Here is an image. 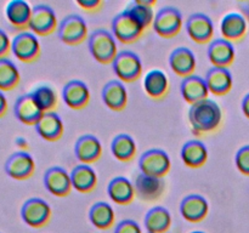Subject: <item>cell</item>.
Segmentation results:
<instances>
[{
    "instance_id": "obj_1",
    "label": "cell",
    "mask_w": 249,
    "mask_h": 233,
    "mask_svg": "<svg viewBox=\"0 0 249 233\" xmlns=\"http://www.w3.org/2000/svg\"><path fill=\"white\" fill-rule=\"evenodd\" d=\"M187 116L195 133H206L215 131L220 126L223 112L214 100L206 99L191 104Z\"/></svg>"
},
{
    "instance_id": "obj_2",
    "label": "cell",
    "mask_w": 249,
    "mask_h": 233,
    "mask_svg": "<svg viewBox=\"0 0 249 233\" xmlns=\"http://www.w3.org/2000/svg\"><path fill=\"white\" fill-rule=\"evenodd\" d=\"M88 46L92 57L102 65L113 62L118 53L116 38L111 32L104 28L95 29L90 33Z\"/></svg>"
},
{
    "instance_id": "obj_3",
    "label": "cell",
    "mask_w": 249,
    "mask_h": 233,
    "mask_svg": "<svg viewBox=\"0 0 249 233\" xmlns=\"http://www.w3.org/2000/svg\"><path fill=\"white\" fill-rule=\"evenodd\" d=\"M145 29V27L125 10L119 12L112 19V34L123 44L136 41Z\"/></svg>"
},
{
    "instance_id": "obj_4",
    "label": "cell",
    "mask_w": 249,
    "mask_h": 233,
    "mask_svg": "<svg viewBox=\"0 0 249 233\" xmlns=\"http://www.w3.org/2000/svg\"><path fill=\"white\" fill-rule=\"evenodd\" d=\"M112 68L121 82L131 83L140 78L142 73V62L138 53L123 50L117 53L112 62Z\"/></svg>"
},
{
    "instance_id": "obj_5",
    "label": "cell",
    "mask_w": 249,
    "mask_h": 233,
    "mask_svg": "<svg viewBox=\"0 0 249 233\" xmlns=\"http://www.w3.org/2000/svg\"><path fill=\"white\" fill-rule=\"evenodd\" d=\"M182 15L179 9L174 6H164L158 10L153 19V29L162 38H173L181 31Z\"/></svg>"
},
{
    "instance_id": "obj_6",
    "label": "cell",
    "mask_w": 249,
    "mask_h": 233,
    "mask_svg": "<svg viewBox=\"0 0 249 233\" xmlns=\"http://www.w3.org/2000/svg\"><path fill=\"white\" fill-rule=\"evenodd\" d=\"M170 157L165 150L152 148L139 158V169L142 174L155 177H164L170 170Z\"/></svg>"
},
{
    "instance_id": "obj_7",
    "label": "cell",
    "mask_w": 249,
    "mask_h": 233,
    "mask_svg": "<svg viewBox=\"0 0 249 233\" xmlns=\"http://www.w3.org/2000/svg\"><path fill=\"white\" fill-rule=\"evenodd\" d=\"M11 52L21 62H34L40 56L38 36L28 31L19 32L11 40Z\"/></svg>"
},
{
    "instance_id": "obj_8",
    "label": "cell",
    "mask_w": 249,
    "mask_h": 233,
    "mask_svg": "<svg viewBox=\"0 0 249 233\" xmlns=\"http://www.w3.org/2000/svg\"><path fill=\"white\" fill-rule=\"evenodd\" d=\"M57 35L67 45H78L88 36V24L79 15H68L57 27Z\"/></svg>"
},
{
    "instance_id": "obj_9",
    "label": "cell",
    "mask_w": 249,
    "mask_h": 233,
    "mask_svg": "<svg viewBox=\"0 0 249 233\" xmlns=\"http://www.w3.org/2000/svg\"><path fill=\"white\" fill-rule=\"evenodd\" d=\"M21 217L29 227L40 228L50 221L51 208L46 200L33 197L27 199L22 205Z\"/></svg>"
},
{
    "instance_id": "obj_10",
    "label": "cell",
    "mask_w": 249,
    "mask_h": 233,
    "mask_svg": "<svg viewBox=\"0 0 249 233\" xmlns=\"http://www.w3.org/2000/svg\"><path fill=\"white\" fill-rule=\"evenodd\" d=\"M57 28V16L55 10L46 4H38L32 9L28 29L36 35H49Z\"/></svg>"
},
{
    "instance_id": "obj_11",
    "label": "cell",
    "mask_w": 249,
    "mask_h": 233,
    "mask_svg": "<svg viewBox=\"0 0 249 233\" xmlns=\"http://www.w3.org/2000/svg\"><path fill=\"white\" fill-rule=\"evenodd\" d=\"M4 169L9 177L23 181L33 176L34 170H36V162L28 152L18 150L9 155L5 162Z\"/></svg>"
},
{
    "instance_id": "obj_12",
    "label": "cell",
    "mask_w": 249,
    "mask_h": 233,
    "mask_svg": "<svg viewBox=\"0 0 249 233\" xmlns=\"http://www.w3.org/2000/svg\"><path fill=\"white\" fill-rule=\"evenodd\" d=\"M187 34L194 41L198 44L211 43L214 34V23L209 16L202 12L190 15L185 24Z\"/></svg>"
},
{
    "instance_id": "obj_13",
    "label": "cell",
    "mask_w": 249,
    "mask_h": 233,
    "mask_svg": "<svg viewBox=\"0 0 249 233\" xmlns=\"http://www.w3.org/2000/svg\"><path fill=\"white\" fill-rule=\"evenodd\" d=\"M44 186L55 197H66L71 193L72 181L67 170L61 166H51L44 174Z\"/></svg>"
},
{
    "instance_id": "obj_14",
    "label": "cell",
    "mask_w": 249,
    "mask_h": 233,
    "mask_svg": "<svg viewBox=\"0 0 249 233\" xmlns=\"http://www.w3.org/2000/svg\"><path fill=\"white\" fill-rule=\"evenodd\" d=\"M134 188H135V194L141 200L153 201L157 200L163 194L165 189V182L163 177L150 176L140 172L135 179Z\"/></svg>"
},
{
    "instance_id": "obj_15",
    "label": "cell",
    "mask_w": 249,
    "mask_h": 233,
    "mask_svg": "<svg viewBox=\"0 0 249 233\" xmlns=\"http://www.w3.org/2000/svg\"><path fill=\"white\" fill-rule=\"evenodd\" d=\"M209 204L203 196L197 193L184 197L180 203V214L189 222H199L208 215Z\"/></svg>"
},
{
    "instance_id": "obj_16",
    "label": "cell",
    "mask_w": 249,
    "mask_h": 233,
    "mask_svg": "<svg viewBox=\"0 0 249 233\" xmlns=\"http://www.w3.org/2000/svg\"><path fill=\"white\" fill-rule=\"evenodd\" d=\"M207 55L214 67L228 68L235 60V46L232 41H229L224 38L213 39L207 49Z\"/></svg>"
},
{
    "instance_id": "obj_17",
    "label": "cell",
    "mask_w": 249,
    "mask_h": 233,
    "mask_svg": "<svg viewBox=\"0 0 249 233\" xmlns=\"http://www.w3.org/2000/svg\"><path fill=\"white\" fill-rule=\"evenodd\" d=\"M14 113L17 120L24 125H36L43 116L44 112L34 101L32 94H24L15 102Z\"/></svg>"
},
{
    "instance_id": "obj_18",
    "label": "cell",
    "mask_w": 249,
    "mask_h": 233,
    "mask_svg": "<svg viewBox=\"0 0 249 233\" xmlns=\"http://www.w3.org/2000/svg\"><path fill=\"white\" fill-rule=\"evenodd\" d=\"M63 102L72 109H82L90 101L89 86L78 79L70 80L62 89Z\"/></svg>"
},
{
    "instance_id": "obj_19",
    "label": "cell",
    "mask_w": 249,
    "mask_h": 233,
    "mask_svg": "<svg viewBox=\"0 0 249 233\" xmlns=\"http://www.w3.org/2000/svg\"><path fill=\"white\" fill-rule=\"evenodd\" d=\"M102 102L112 111H122L128 103V91L121 80H109L104 85L101 91Z\"/></svg>"
},
{
    "instance_id": "obj_20",
    "label": "cell",
    "mask_w": 249,
    "mask_h": 233,
    "mask_svg": "<svg viewBox=\"0 0 249 233\" xmlns=\"http://www.w3.org/2000/svg\"><path fill=\"white\" fill-rule=\"evenodd\" d=\"M102 145L94 135H82L74 143V155L82 164H91L100 159Z\"/></svg>"
},
{
    "instance_id": "obj_21",
    "label": "cell",
    "mask_w": 249,
    "mask_h": 233,
    "mask_svg": "<svg viewBox=\"0 0 249 233\" xmlns=\"http://www.w3.org/2000/svg\"><path fill=\"white\" fill-rule=\"evenodd\" d=\"M169 66L173 72L179 77H189L194 74L196 68V55L191 49L186 46H179L170 52Z\"/></svg>"
},
{
    "instance_id": "obj_22",
    "label": "cell",
    "mask_w": 249,
    "mask_h": 233,
    "mask_svg": "<svg viewBox=\"0 0 249 233\" xmlns=\"http://www.w3.org/2000/svg\"><path fill=\"white\" fill-rule=\"evenodd\" d=\"M180 92H181L182 99L187 103L194 104L208 99L209 90L204 78L191 74L189 77L182 78L181 83H180Z\"/></svg>"
},
{
    "instance_id": "obj_23",
    "label": "cell",
    "mask_w": 249,
    "mask_h": 233,
    "mask_svg": "<svg viewBox=\"0 0 249 233\" xmlns=\"http://www.w3.org/2000/svg\"><path fill=\"white\" fill-rule=\"evenodd\" d=\"M204 80H206L209 92L216 95V96L226 95L232 89L233 85L232 74H231L230 69L226 67H214L213 66L207 72Z\"/></svg>"
},
{
    "instance_id": "obj_24",
    "label": "cell",
    "mask_w": 249,
    "mask_h": 233,
    "mask_svg": "<svg viewBox=\"0 0 249 233\" xmlns=\"http://www.w3.org/2000/svg\"><path fill=\"white\" fill-rule=\"evenodd\" d=\"M36 133L45 141H57L63 135V121L55 112H45L34 125Z\"/></svg>"
},
{
    "instance_id": "obj_25",
    "label": "cell",
    "mask_w": 249,
    "mask_h": 233,
    "mask_svg": "<svg viewBox=\"0 0 249 233\" xmlns=\"http://www.w3.org/2000/svg\"><path fill=\"white\" fill-rule=\"evenodd\" d=\"M33 7L24 0H11L6 5L5 16L14 28L24 32L28 29Z\"/></svg>"
},
{
    "instance_id": "obj_26",
    "label": "cell",
    "mask_w": 249,
    "mask_h": 233,
    "mask_svg": "<svg viewBox=\"0 0 249 233\" xmlns=\"http://www.w3.org/2000/svg\"><path fill=\"white\" fill-rule=\"evenodd\" d=\"M107 193L112 201L119 205H128L135 198L134 183L125 176H116L109 181Z\"/></svg>"
},
{
    "instance_id": "obj_27",
    "label": "cell",
    "mask_w": 249,
    "mask_h": 233,
    "mask_svg": "<svg viewBox=\"0 0 249 233\" xmlns=\"http://www.w3.org/2000/svg\"><path fill=\"white\" fill-rule=\"evenodd\" d=\"M70 175L72 187L80 193H89L97 186V175L91 165L80 163L73 167Z\"/></svg>"
},
{
    "instance_id": "obj_28",
    "label": "cell",
    "mask_w": 249,
    "mask_h": 233,
    "mask_svg": "<svg viewBox=\"0 0 249 233\" xmlns=\"http://www.w3.org/2000/svg\"><path fill=\"white\" fill-rule=\"evenodd\" d=\"M247 19L240 12H229L221 19L220 32L223 38L229 41L240 40L247 33Z\"/></svg>"
},
{
    "instance_id": "obj_29",
    "label": "cell",
    "mask_w": 249,
    "mask_h": 233,
    "mask_svg": "<svg viewBox=\"0 0 249 233\" xmlns=\"http://www.w3.org/2000/svg\"><path fill=\"white\" fill-rule=\"evenodd\" d=\"M180 157L184 164L189 167H201L208 159L207 146L199 140H190L184 143L180 150Z\"/></svg>"
},
{
    "instance_id": "obj_30",
    "label": "cell",
    "mask_w": 249,
    "mask_h": 233,
    "mask_svg": "<svg viewBox=\"0 0 249 233\" xmlns=\"http://www.w3.org/2000/svg\"><path fill=\"white\" fill-rule=\"evenodd\" d=\"M143 89L152 99H160L165 96L169 89V80L162 69H151L143 78Z\"/></svg>"
},
{
    "instance_id": "obj_31",
    "label": "cell",
    "mask_w": 249,
    "mask_h": 233,
    "mask_svg": "<svg viewBox=\"0 0 249 233\" xmlns=\"http://www.w3.org/2000/svg\"><path fill=\"white\" fill-rule=\"evenodd\" d=\"M172 225V215L164 206H153L145 215L147 233H164Z\"/></svg>"
},
{
    "instance_id": "obj_32",
    "label": "cell",
    "mask_w": 249,
    "mask_h": 233,
    "mask_svg": "<svg viewBox=\"0 0 249 233\" xmlns=\"http://www.w3.org/2000/svg\"><path fill=\"white\" fill-rule=\"evenodd\" d=\"M89 220L99 230H108L116 221V214L107 201H96L89 210Z\"/></svg>"
},
{
    "instance_id": "obj_33",
    "label": "cell",
    "mask_w": 249,
    "mask_h": 233,
    "mask_svg": "<svg viewBox=\"0 0 249 233\" xmlns=\"http://www.w3.org/2000/svg\"><path fill=\"white\" fill-rule=\"evenodd\" d=\"M111 152L116 159L129 162L136 154V142L129 133H118L112 138Z\"/></svg>"
},
{
    "instance_id": "obj_34",
    "label": "cell",
    "mask_w": 249,
    "mask_h": 233,
    "mask_svg": "<svg viewBox=\"0 0 249 233\" xmlns=\"http://www.w3.org/2000/svg\"><path fill=\"white\" fill-rule=\"evenodd\" d=\"M21 75L17 66L9 58H0V91H11L19 84Z\"/></svg>"
},
{
    "instance_id": "obj_35",
    "label": "cell",
    "mask_w": 249,
    "mask_h": 233,
    "mask_svg": "<svg viewBox=\"0 0 249 233\" xmlns=\"http://www.w3.org/2000/svg\"><path fill=\"white\" fill-rule=\"evenodd\" d=\"M153 5H156L155 0H134L129 2L124 10L135 17L145 28H147L155 19V14L152 10Z\"/></svg>"
},
{
    "instance_id": "obj_36",
    "label": "cell",
    "mask_w": 249,
    "mask_h": 233,
    "mask_svg": "<svg viewBox=\"0 0 249 233\" xmlns=\"http://www.w3.org/2000/svg\"><path fill=\"white\" fill-rule=\"evenodd\" d=\"M31 94L33 96L34 101L36 102V104L40 107L44 113L45 112H53V109L57 106V94L49 85H40V86L36 87Z\"/></svg>"
},
{
    "instance_id": "obj_37",
    "label": "cell",
    "mask_w": 249,
    "mask_h": 233,
    "mask_svg": "<svg viewBox=\"0 0 249 233\" xmlns=\"http://www.w3.org/2000/svg\"><path fill=\"white\" fill-rule=\"evenodd\" d=\"M235 164L238 171L249 176V145L243 146L236 152Z\"/></svg>"
},
{
    "instance_id": "obj_38",
    "label": "cell",
    "mask_w": 249,
    "mask_h": 233,
    "mask_svg": "<svg viewBox=\"0 0 249 233\" xmlns=\"http://www.w3.org/2000/svg\"><path fill=\"white\" fill-rule=\"evenodd\" d=\"M114 233H142V230L136 221L126 218L117 223Z\"/></svg>"
},
{
    "instance_id": "obj_39",
    "label": "cell",
    "mask_w": 249,
    "mask_h": 233,
    "mask_svg": "<svg viewBox=\"0 0 249 233\" xmlns=\"http://www.w3.org/2000/svg\"><path fill=\"white\" fill-rule=\"evenodd\" d=\"M11 52V39L6 32L0 28V58H6Z\"/></svg>"
},
{
    "instance_id": "obj_40",
    "label": "cell",
    "mask_w": 249,
    "mask_h": 233,
    "mask_svg": "<svg viewBox=\"0 0 249 233\" xmlns=\"http://www.w3.org/2000/svg\"><path fill=\"white\" fill-rule=\"evenodd\" d=\"M101 0H77V5L88 11H94L101 6Z\"/></svg>"
},
{
    "instance_id": "obj_41",
    "label": "cell",
    "mask_w": 249,
    "mask_h": 233,
    "mask_svg": "<svg viewBox=\"0 0 249 233\" xmlns=\"http://www.w3.org/2000/svg\"><path fill=\"white\" fill-rule=\"evenodd\" d=\"M7 100L6 97H5L4 92L0 91V119L2 118V116H5V114H6L7 112Z\"/></svg>"
},
{
    "instance_id": "obj_42",
    "label": "cell",
    "mask_w": 249,
    "mask_h": 233,
    "mask_svg": "<svg viewBox=\"0 0 249 233\" xmlns=\"http://www.w3.org/2000/svg\"><path fill=\"white\" fill-rule=\"evenodd\" d=\"M241 107H242L243 114H245V116L249 119V92L247 95H246L245 97H243L242 104H241Z\"/></svg>"
},
{
    "instance_id": "obj_43",
    "label": "cell",
    "mask_w": 249,
    "mask_h": 233,
    "mask_svg": "<svg viewBox=\"0 0 249 233\" xmlns=\"http://www.w3.org/2000/svg\"><path fill=\"white\" fill-rule=\"evenodd\" d=\"M15 142H16L17 147L21 148L22 150H27V148H28V146H29V145H28V141H27L26 138H23V137H17Z\"/></svg>"
},
{
    "instance_id": "obj_44",
    "label": "cell",
    "mask_w": 249,
    "mask_h": 233,
    "mask_svg": "<svg viewBox=\"0 0 249 233\" xmlns=\"http://www.w3.org/2000/svg\"><path fill=\"white\" fill-rule=\"evenodd\" d=\"M191 233H206V232H203V231H194V232Z\"/></svg>"
}]
</instances>
